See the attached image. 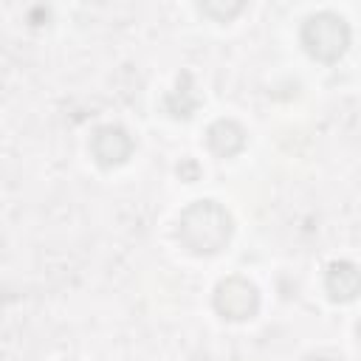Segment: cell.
Instances as JSON below:
<instances>
[{
    "label": "cell",
    "instance_id": "obj_6",
    "mask_svg": "<svg viewBox=\"0 0 361 361\" xmlns=\"http://www.w3.org/2000/svg\"><path fill=\"white\" fill-rule=\"evenodd\" d=\"M243 144H245V135H243V130L234 121H217V124H212V130H209V147L217 155L228 158V155L240 152Z\"/></svg>",
    "mask_w": 361,
    "mask_h": 361
},
{
    "label": "cell",
    "instance_id": "obj_3",
    "mask_svg": "<svg viewBox=\"0 0 361 361\" xmlns=\"http://www.w3.org/2000/svg\"><path fill=\"white\" fill-rule=\"evenodd\" d=\"M259 296L257 288L240 276H231L226 282H220L217 293H214V307L226 316V319H248L257 313Z\"/></svg>",
    "mask_w": 361,
    "mask_h": 361
},
{
    "label": "cell",
    "instance_id": "obj_7",
    "mask_svg": "<svg viewBox=\"0 0 361 361\" xmlns=\"http://www.w3.org/2000/svg\"><path fill=\"white\" fill-rule=\"evenodd\" d=\"M358 336H361V324H358Z\"/></svg>",
    "mask_w": 361,
    "mask_h": 361
},
{
    "label": "cell",
    "instance_id": "obj_4",
    "mask_svg": "<svg viewBox=\"0 0 361 361\" xmlns=\"http://www.w3.org/2000/svg\"><path fill=\"white\" fill-rule=\"evenodd\" d=\"M90 149L102 166H113V164H124L130 158L133 141L121 127H102V130H96Z\"/></svg>",
    "mask_w": 361,
    "mask_h": 361
},
{
    "label": "cell",
    "instance_id": "obj_1",
    "mask_svg": "<svg viewBox=\"0 0 361 361\" xmlns=\"http://www.w3.org/2000/svg\"><path fill=\"white\" fill-rule=\"evenodd\" d=\"M231 237V217L212 200H197L180 214V240L195 254H214Z\"/></svg>",
    "mask_w": 361,
    "mask_h": 361
},
{
    "label": "cell",
    "instance_id": "obj_5",
    "mask_svg": "<svg viewBox=\"0 0 361 361\" xmlns=\"http://www.w3.org/2000/svg\"><path fill=\"white\" fill-rule=\"evenodd\" d=\"M327 290L336 302H350L361 293V271L353 262H333L327 271Z\"/></svg>",
    "mask_w": 361,
    "mask_h": 361
},
{
    "label": "cell",
    "instance_id": "obj_2",
    "mask_svg": "<svg viewBox=\"0 0 361 361\" xmlns=\"http://www.w3.org/2000/svg\"><path fill=\"white\" fill-rule=\"evenodd\" d=\"M302 42H305L310 56H316L322 62H336L350 42V31H347L341 17L324 11V14H316L305 23Z\"/></svg>",
    "mask_w": 361,
    "mask_h": 361
}]
</instances>
